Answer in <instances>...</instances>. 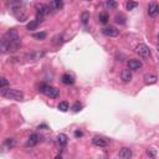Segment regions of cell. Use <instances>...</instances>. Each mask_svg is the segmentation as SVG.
<instances>
[{
  "instance_id": "cell-1",
  "label": "cell",
  "mask_w": 159,
  "mask_h": 159,
  "mask_svg": "<svg viewBox=\"0 0 159 159\" xmlns=\"http://www.w3.org/2000/svg\"><path fill=\"white\" fill-rule=\"evenodd\" d=\"M20 45H21V40L18 39L15 41H6V40H1V44H0V47H1V51L5 53V52H14L16 51Z\"/></svg>"
},
{
  "instance_id": "cell-2",
  "label": "cell",
  "mask_w": 159,
  "mask_h": 159,
  "mask_svg": "<svg viewBox=\"0 0 159 159\" xmlns=\"http://www.w3.org/2000/svg\"><path fill=\"white\" fill-rule=\"evenodd\" d=\"M1 90V96L10 99H15V101H23L24 99V93L19 90H14V88H0Z\"/></svg>"
},
{
  "instance_id": "cell-3",
  "label": "cell",
  "mask_w": 159,
  "mask_h": 159,
  "mask_svg": "<svg viewBox=\"0 0 159 159\" xmlns=\"http://www.w3.org/2000/svg\"><path fill=\"white\" fill-rule=\"evenodd\" d=\"M137 53L139 55L143 60H149L150 58V50L147 45H144V44H139L137 46Z\"/></svg>"
},
{
  "instance_id": "cell-4",
  "label": "cell",
  "mask_w": 159,
  "mask_h": 159,
  "mask_svg": "<svg viewBox=\"0 0 159 159\" xmlns=\"http://www.w3.org/2000/svg\"><path fill=\"white\" fill-rule=\"evenodd\" d=\"M3 39L6 40V41H15V40L19 39V32L16 29H10V30H8L5 32V35H4Z\"/></svg>"
},
{
  "instance_id": "cell-5",
  "label": "cell",
  "mask_w": 159,
  "mask_h": 159,
  "mask_svg": "<svg viewBox=\"0 0 159 159\" xmlns=\"http://www.w3.org/2000/svg\"><path fill=\"white\" fill-rule=\"evenodd\" d=\"M36 10L39 14L46 16V15L50 14V11H51V6L47 5V4H39V5H36Z\"/></svg>"
},
{
  "instance_id": "cell-6",
  "label": "cell",
  "mask_w": 159,
  "mask_h": 159,
  "mask_svg": "<svg viewBox=\"0 0 159 159\" xmlns=\"http://www.w3.org/2000/svg\"><path fill=\"white\" fill-rule=\"evenodd\" d=\"M44 93L46 96H49L50 98H57L58 97V95H60V92H58L57 88H55V87H51V86H47L46 87V90Z\"/></svg>"
},
{
  "instance_id": "cell-7",
  "label": "cell",
  "mask_w": 159,
  "mask_h": 159,
  "mask_svg": "<svg viewBox=\"0 0 159 159\" xmlns=\"http://www.w3.org/2000/svg\"><path fill=\"white\" fill-rule=\"evenodd\" d=\"M92 143H93L95 145H97V147H107L108 145V140L106 139V138H102V137H93L92 138Z\"/></svg>"
},
{
  "instance_id": "cell-8",
  "label": "cell",
  "mask_w": 159,
  "mask_h": 159,
  "mask_svg": "<svg viewBox=\"0 0 159 159\" xmlns=\"http://www.w3.org/2000/svg\"><path fill=\"white\" fill-rule=\"evenodd\" d=\"M102 31H103V34H104V35H106V36H110V37H116V36H118V35H119V31L117 30L116 27H113V26L104 27Z\"/></svg>"
},
{
  "instance_id": "cell-9",
  "label": "cell",
  "mask_w": 159,
  "mask_h": 159,
  "mask_svg": "<svg viewBox=\"0 0 159 159\" xmlns=\"http://www.w3.org/2000/svg\"><path fill=\"white\" fill-rule=\"evenodd\" d=\"M157 81H158V77L154 73H147L144 76V83L148 86H152L154 83H157Z\"/></svg>"
},
{
  "instance_id": "cell-10",
  "label": "cell",
  "mask_w": 159,
  "mask_h": 159,
  "mask_svg": "<svg viewBox=\"0 0 159 159\" xmlns=\"http://www.w3.org/2000/svg\"><path fill=\"white\" fill-rule=\"evenodd\" d=\"M142 67V62L137 58H132V60L128 61V69L131 71H136V70H139Z\"/></svg>"
},
{
  "instance_id": "cell-11",
  "label": "cell",
  "mask_w": 159,
  "mask_h": 159,
  "mask_svg": "<svg viewBox=\"0 0 159 159\" xmlns=\"http://www.w3.org/2000/svg\"><path fill=\"white\" fill-rule=\"evenodd\" d=\"M40 142V136L36 134V133H32V134L29 137V140L26 143V147H35V145Z\"/></svg>"
},
{
  "instance_id": "cell-12",
  "label": "cell",
  "mask_w": 159,
  "mask_h": 159,
  "mask_svg": "<svg viewBox=\"0 0 159 159\" xmlns=\"http://www.w3.org/2000/svg\"><path fill=\"white\" fill-rule=\"evenodd\" d=\"M159 12V6L157 5L156 3H150L148 5V15L154 18V16H157Z\"/></svg>"
},
{
  "instance_id": "cell-13",
  "label": "cell",
  "mask_w": 159,
  "mask_h": 159,
  "mask_svg": "<svg viewBox=\"0 0 159 159\" xmlns=\"http://www.w3.org/2000/svg\"><path fill=\"white\" fill-rule=\"evenodd\" d=\"M132 72L131 70H122V72H121V80H122L123 82H131L132 81Z\"/></svg>"
},
{
  "instance_id": "cell-14",
  "label": "cell",
  "mask_w": 159,
  "mask_h": 159,
  "mask_svg": "<svg viewBox=\"0 0 159 159\" xmlns=\"http://www.w3.org/2000/svg\"><path fill=\"white\" fill-rule=\"evenodd\" d=\"M118 157L122 159H129L132 157V150L129 148H122L118 153Z\"/></svg>"
},
{
  "instance_id": "cell-15",
  "label": "cell",
  "mask_w": 159,
  "mask_h": 159,
  "mask_svg": "<svg viewBox=\"0 0 159 159\" xmlns=\"http://www.w3.org/2000/svg\"><path fill=\"white\" fill-rule=\"evenodd\" d=\"M69 142V138L66 134H64V133H60V134L57 136V143L60 144V147H65L66 144H67Z\"/></svg>"
},
{
  "instance_id": "cell-16",
  "label": "cell",
  "mask_w": 159,
  "mask_h": 159,
  "mask_svg": "<svg viewBox=\"0 0 159 159\" xmlns=\"http://www.w3.org/2000/svg\"><path fill=\"white\" fill-rule=\"evenodd\" d=\"M61 80H62V82L65 83V85H72V83L75 82V80H73V77L71 76L70 73H65V75H62V77H61Z\"/></svg>"
},
{
  "instance_id": "cell-17",
  "label": "cell",
  "mask_w": 159,
  "mask_h": 159,
  "mask_svg": "<svg viewBox=\"0 0 159 159\" xmlns=\"http://www.w3.org/2000/svg\"><path fill=\"white\" fill-rule=\"evenodd\" d=\"M12 14L19 19V21H25V19H26V15H25L20 9H14L12 10Z\"/></svg>"
},
{
  "instance_id": "cell-18",
  "label": "cell",
  "mask_w": 159,
  "mask_h": 159,
  "mask_svg": "<svg viewBox=\"0 0 159 159\" xmlns=\"http://www.w3.org/2000/svg\"><path fill=\"white\" fill-rule=\"evenodd\" d=\"M39 21L37 20H31L30 23H27L26 25V27H27V30H36L37 27H39Z\"/></svg>"
},
{
  "instance_id": "cell-19",
  "label": "cell",
  "mask_w": 159,
  "mask_h": 159,
  "mask_svg": "<svg viewBox=\"0 0 159 159\" xmlns=\"http://www.w3.org/2000/svg\"><path fill=\"white\" fill-rule=\"evenodd\" d=\"M57 108H58V110H60L61 112H67V111H69V108H70V106H69V103L66 102V101H62V102L58 103Z\"/></svg>"
},
{
  "instance_id": "cell-20",
  "label": "cell",
  "mask_w": 159,
  "mask_h": 159,
  "mask_svg": "<svg viewBox=\"0 0 159 159\" xmlns=\"http://www.w3.org/2000/svg\"><path fill=\"white\" fill-rule=\"evenodd\" d=\"M52 6L56 10H61L64 8V0H52Z\"/></svg>"
},
{
  "instance_id": "cell-21",
  "label": "cell",
  "mask_w": 159,
  "mask_h": 159,
  "mask_svg": "<svg viewBox=\"0 0 159 159\" xmlns=\"http://www.w3.org/2000/svg\"><path fill=\"white\" fill-rule=\"evenodd\" d=\"M80 20H81V23L83 25H86L87 23H88V20H90V12L83 11L82 14H81V18H80Z\"/></svg>"
},
{
  "instance_id": "cell-22",
  "label": "cell",
  "mask_w": 159,
  "mask_h": 159,
  "mask_svg": "<svg viewBox=\"0 0 159 159\" xmlns=\"http://www.w3.org/2000/svg\"><path fill=\"white\" fill-rule=\"evenodd\" d=\"M15 145V139L14 138H8V139H5V142H4V147L5 148H12Z\"/></svg>"
},
{
  "instance_id": "cell-23",
  "label": "cell",
  "mask_w": 159,
  "mask_h": 159,
  "mask_svg": "<svg viewBox=\"0 0 159 159\" xmlns=\"http://www.w3.org/2000/svg\"><path fill=\"white\" fill-rule=\"evenodd\" d=\"M108 20H110V15H108L107 12H101V14H99V23L107 24Z\"/></svg>"
},
{
  "instance_id": "cell-24",
  "label": "cell",
  "mask_w": 159,
  "mask_h": 159,
  "mask_svg": "<svg viewBox=\"0 0 159 159\" xmlns=\"http://www.w3.org/2000/svg\"><path fill=\"white\" fill-rule=\"evenodd\" d=\"M116 23L117 24H119V25H124L125 24V16L122 15V14H119V15H116Z\"/></svg>"
},
{
  "instance_id": "cell-25",
  "label": "cell",
  "mask_w": 159,
  "mask_h": 159,
  "mask_svg": "<svg viewBox=\"0 0 159 159\" xmlns=\"http://www.w3.org/2000/svg\"><path fill=\"white\" fill-rule=\"evenodd\" d=\"M106 6L108 8V9L113 10V9H116V8H117V1H116V0H107V1H106Z\"/></svg>"
},
{
  "instance_id": "cell-26",
  "label": "cell",
  "mask_w": 159,
  "mask_h": 159,
  "mask_svg": "<svg viewBox=\"0 0 159 159\" xmlns=\"http://www.w3.org/2000/svg\"><path fill=\"white\" fill-rule=\"evenodd\" d=\"M46 36H47V34H46V32H37V34L32 35V37H34V39H36V40H44V39H46Z\"/></svg>"
},
{
  "instance_id": "cell-27",
  "label": "cell",
  "mask_w": 159,
  "mask_h": 159,
  "mask_svg": "<svg viewBox=\"0 0 159 159\" xmlns=\"http://www.w3.org/2000/svg\"><path fill=\"white\" fill-rule=\"evenodd\" d=\"M138 6V4L136 1H128L127 3V5H125V8H127V10H133V9H136V8Z\"/></svg>"
},
{
  "instance_id": "cell-28",
  "label": "cell",
  "mask_w": 159,
  "mask_h": 159,
  "mask_svg": "<svg viewBox=\"0 0 159 159\" xmlns=\"http://www.w3.org/2000/svg\"><path fill=\"white\" fill-rule=\"evenodd\" d=\"M23 3V0H8V4L11 6H19Z\"/></svg>"
},
{
  "instance_id": "cell-29",
  "label": "cell",
  "mask_w": 159,
  "mask_h": 159,
  "mask_svg": "<svg viewBox=\"0 0 159 159\" xmlns=\"http://www.w3.org/2000/svg\"><path fill=\"white\" fill-rule=\"evenodd\" d=\"M147 156L150 157V158H154V157L157 156V150H156V149H153V148L147 149Z\"/></svg>"
},
{
  "instance_id": "cell-30",
  "label": "cell",
  "mask_w": 159,
  "mask_h": 159,
  "mask_svg": "<svg viewBox=\"0 0 159 159\" xmlns=\"http://www.w3.org/2000/svg\"><path fill=\"white\" fill-rule=\"evenodd\" d=\"M8 86V81L5 77H1L0 78V88H5V87Z\"/></svg>"
},
{
  "instance_id": "cell-31",
  "label": "cell",
  "mask_w": 159,
  "mask_h": 159,
  "mask_svg": "<svg viewBox=\"0 0 159 159\" xmlns=\"http://www.w3.org/2000/svg\"><path fill=\"white\" fill-rule=\"evenodd\" d=\"M81 108H82V104L80 103V102H76L73 104V107H72V110L75 111V112H78V111H81Z\"/></svg>"
},
{
  "instance_id": "cell-32",
  "label": "cell",
  "mask_w": 159,
  "mask_h": 159,
  "mask_svg": "<svg viewBox=\"0 0 159 159\" xmlns=\"http://www.w3.org/2000/svg\"><path fill=\"white\" fill-rule=\"evenodd\" d=\"M46 87H47V85H46V83H41L40 87H39V91H40V92H42V93H44L45 90H46Z\"/></svg>"
},
{
  "instance_id": "cell-33",
  "label": "cell",
  "mask_w": 159,
  "mask_h": 159,
  "mask_svg": "<svg viewBox=\"0 0 159 159\" xmlns=\"http://www.w3.org/2000/svg\"><path fill=\"white\" fill-rule=\"evenodd\" d=\"M82 136H83V133L81 131H76V132H75V137H76V138H81Z\"/></svg>"
},
{
  "instance_id": "cell-34",
  "label": "cell",
  "mask_w": 159,
  "mask_h": 159,
  "mask_svg": "<svg viewBox=\"0 0 159 159\" xmlns=\"http://www.w3.org/2000/svg\"><path fill=\"white\" fill-rule=\"evenodd\" d=\"M41 128L47 129V125H46V124H41V125H39V127H37V129H41Z\"/></svg>"
},
{
  "instance_id": "cell-35",
  "label": "cell",
  "mask_w": 159,
  "mask_h": 159,
  "mask_svg": "<svg viewBox=\"0 0 159 159\" xmlns=\"http://www.w3.org/2000/svg\"><path fill=\"white\" fill-rule=\"evenodd\" d=\"M158 51H159V46H158Z\"/></svg>"
}]
</instances>
